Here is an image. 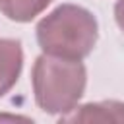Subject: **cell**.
Masks as SVG:
<instances>
[{"instance_id": "6da1fadb", "label": "cell", "mask_w": 124, "mask_h": 124, "mask_svg": "<svg viewBox=\"0 0 124 124\" xmlns=\"http://www.w3.org/2000/svg\"><path fill=\"white\" fill-rule=\"evenodd\" d=\"M35 31L43 52L72 60L87 58L99 37L97 17L78 4H60L37 23Z\"/></svg>"}, {"instance_id": "7a4b0ae2", "label": "cell", "mask_w": 124, "mask_h": 124, "mask_svg": "<svg viewBox=\"0 0 124 124\" xmlns=\"http://www.w3.org/2000/svg\"><path fill=\"white\" fill-rule=\"evenodd\" d=\"M35 103L46 114H68L83 97L87 70L81 60L43 52L31 70Z\"/></svg>"}, {"instance_id": "3957f363", "label": "cell", "mask_w": 124, "mask_h": 124, "mask_svg": "<svg viewBox=\"0 0 124 124\" xmlns=\"http://www.w3.org/2000/svg\"><path fill=\"white\" fill-rule=\"evenodd\" d=\"M60 120L64 122H124V103L122 101L87 103L60 116Z\"/></svg>"}, {"instance_id": "277c9868", "label": "cell", "mask_w": 124, "mask_h": 124, "mask_svg": "<svg viewBox=\"0 0 124 124\" xmlns=\"http://www.w3.org/2000/svg\"><path fill=\"white\" fill-rule=\"evenodd\" d=\"M23 68V50L17 39H0V97L12 91Z\"/></svg>"}, {"instance_id": "5b68a950", "label": "cell", "mask_w": 124, "mask_h": 124, "mask_svg": "<svg viewBox=\"0 0 124 124\" xmlns=\"http://www.w3.org/2000/svg\"><path fill=\"white\" fill-rule=\"evenodd\" d=\"M52 0H0V12L17 23H27L46 10Z\"/></svg>"}, {"instance_id": "8992f818", "label": "cell", "mask_w": 124, "mask_h": 124, "mask_svg": "<svg viewBox=\"0 0 124 124\" xmlns=\"http://www.w3.org/2000/svg\"><path fill=\"white\" fill-rule=\"evenodd\" d=\"M114 19H116V25L120 27V31L124 33V0H116V4H114Z\"/></svg>"}]
</instances>
